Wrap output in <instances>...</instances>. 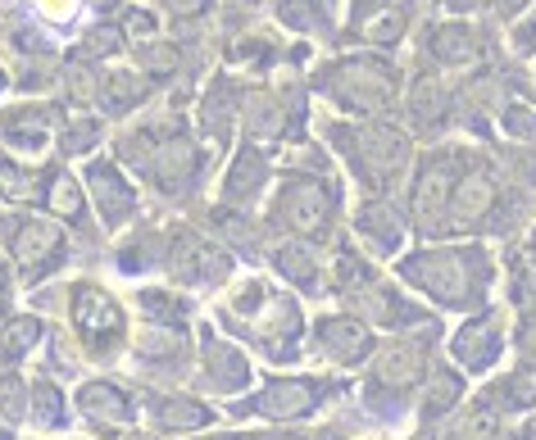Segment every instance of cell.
I'll return each mask as SVG.
<instances>
[{"label": "cell", "mask_w": 536, "mask_h": 440, "mask_svg": "<svg viewBox=\"0 0 536 440\" xmlns=\"http://www.w3.org/2000/svg\"><path fill=\"white\" fill-rule=\"evenodd\" d=\"M487 200H491V177H487V173H477L473 182H464V186H459V214H468V218H473L477 209L487 205Z\"/></svg>", "instance_id": "cell-6"}, {"label": "cell", "mask_w": 536, "mask_h": 440, "mask_svg": "<svg viewBox=\"0 0 536 440\" xmlns=\"http://www.w3.org/2000/svg\"><path fill=\"white\" fill-rule=\"evenodd\" d=\"M509 400L514 404H536V368L514 372V382H509Z\"/></svg>", "instance_id": "cell-11"}, {"label": "cell", "mask_w": 536, "mask_h": 440, "mask_svg": "<svg viewBox=\"0 0 536 440\" xmlns=\"http://www.w3.org/2000/svg\"><path fill=\"white\" fill-rule=\"evenodd\" d=\"M32 341H37V327L32 323H14L10 327V350H28Z\"/></svg>", "instance_id": "cell-12"}, {"label": "cell", "mask_w": 536, "mask_h": 440, "mask_svg": "<svg viewBox=\"0 0 536 440\" xmlns=\"http://www.w3.org/2000/svg\"><path fill=\"white\" fill-rule=\"evenodd\" d=\"M459 436H464V440H491V436H496V409H487V404H477V409L464 418Z\"/></svg>", "instance_id": "cell-8"}, {"label": "cell", "mask_w": 536, "mask_h": 440, "mask_svg": "<svg viewBox=\"0 0 536 440\" xmlns=\"http://www.w3.org/2000/svg\"><path fill=\"white\" fill-rule=\"evenodd\" d=\"M78 323L87 327V332H100V327H114V323H119V313H114V304L100 300V295H82Z\"/></svg>", "instance_id": "cell-3"}, {"label": "cell", "mask_w": 536, "mask_h": 440, "mask_svg": "<svg viewBox=\"0 0 536 440\" xmlns=\"http://www.w3.org/2000/svg\"><path fill=\"white\" fill-rule=\"evenodd\" d=\"M455 354L464 363H487L491 354H496V341H491L487 327H473V332L464 327V332H459V341H455Z\"/></svg>", "instance_id": "cell-2"}, {"label": "cell", "mask_w": 536, "mask_h": 440, "mask_svg": "<svg viewBox=\"0 0 536 440\" xmlns=\"http://www.w3.org/2000/svg\"><path fill=\"white\" fill-rule=\"evenodd\" d=\"M459 400V377L455 372H437V382L427 391V413H446Z\"/></svg>", "instance_id": "cell-5"}, {"label": "cell", "mask_w": 536, "mask_h": 440, "mask_svg": "<svg viewBox=\"0 0 536 440\" xmlns=\"http://www.w3.org/2000/svg\"><path fill=\"white\" fill-rule=\"evenodd\" d=\"M328 345L337 354H346V359H355V354L364 350V332H359V327H350V323H332L328 327Z\"/></svg>", "instance_id": "cell-9"}, {"label": "cell", "mask_w": 536, "mask_h": 440, "mask_svg": "<svg viewBox=\"0 0 536 440\" xmlns=\"http://www.w3.org/2000/svg\"><path fill=\"white\" fill-rule=\"evenodd\" d=\"M437 50H441L446 59H468V55H473V32H464V28H446V32L437 37Z\"/></svg>", "instance_id": "cell-10"}, {"label": "cell", "mask_w": 536, "mask_h": 440, "mask_svg": "<svg viewBox=\"0 0 536 440\" xmlns=\"http://www.w3.org/2000/svg\"><path fill=\"white\" fill-rule=\"evenodd\" d=\"M309 386L305 382H291V386H273V391L264 395L268 413H305L309 409Z\"/></svg>", "instance_id": "cell-1"}, {"label": "cell", "mask_w": 536, "mask_h": 440, "mask_svg": "<svg viewBox=\"0 0 536 440\" xmlns=\"http://www.w3.org/2000/svg\"><path fill=\"white\" fill-rule=\"evenodd\" d=\"M82 404H87L91 413H100V418H114V422L128 413L123 409V395L110 391V386H87V391H82Z\"/></svg>", "instance_id": "cell-4"}, {"label": "cell", "mask_w": 536, "mask_h": 440, "mask_svg": "<svg viewBox=\"0 0 536 440\" xmlns=\"http://www.w3.org/2000/svg\"><path fill=\"white\" fill-rule=\"evenodd\" d=\"M418 372V350H400V354H387V363H382V382H414Z\"/></svg>", "instance_id": "cell-7"}]
</instances>
